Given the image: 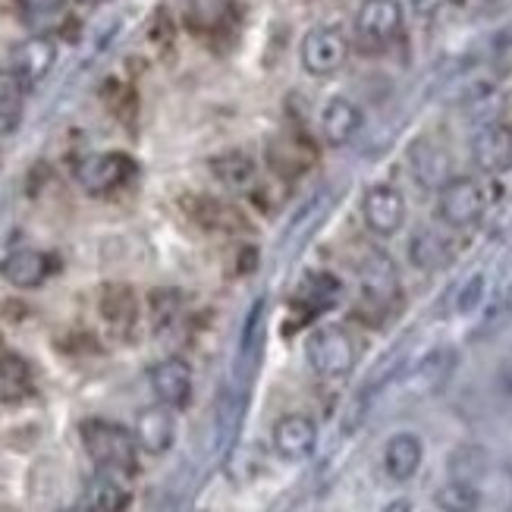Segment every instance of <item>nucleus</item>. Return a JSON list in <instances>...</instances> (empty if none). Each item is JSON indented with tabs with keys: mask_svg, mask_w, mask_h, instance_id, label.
I'll list each match as a JSON object with an SVG mask.
<instances>
[{
	"mask_svg": "<svg viewBox=\"0 0 512 512\" xmlns=\"http://www.w3.org/2000/svg\"><path fill=\"white\" fill-rule=\"evenodd\" d=\"M82 443H85V453L92 456L98 469L123 472V475L136 472L139 440L123 425H114V421H104V418H88L82 425Z\"/></svg>",
	"mask_w": 512,
	"mask_h": 512,
	"instance_id": "1",
	"label": "nucleus"
},
{
	"mask_svg": "<svg viewBox=\"0 0 512 512\" xmlns=\"http://www.w3.org/2000/svg\"><path fill=\"white\" fill-rule=\"evenodd\" d=\"M355 355H359L355 352V340L349 337L346 327L337 324L318 327L305 343V359L311 371L330 377V381L333 377H346L355 368Z\"/></svg>",
	"mask_w": 512,
	"mask_h": 512,
	"instance_id": "2",
	"label": "nucleus"
},
{
	"mask_svg": "<svg viewBox=\"0 0 512 512\" xmlns=\"http://www.w3.org/2000/svg\"><path fill=\"white\" fill-rule=\"evenodd\" d=\"M299 57L308 76H333L349 57V41L337 26H315L305 32Z\"/></svg>",
	"mask_w": 512,
	"mask_h": 512,
	"instance_id": "3",
	"label": "nucleus"
},
{
	"mask_svg": "<svg viewBox=\"0 0 512 512\" xmlns=\"http://www.w3.org/2000/svg\"><path fill=\"white\" fill-rule=\"evenodd\" d=\"M403 32V4L399 0H365L355 13V35L365 48H387Z\"/></svg>",
	"mask_w": 512,
	"mask_h": 512,
	"instance_id": "4",
	"label": "nucleus"
},
{
	"mask_svg": "<svg viewBox=\"0 0 512 512\" xmlns=\"http://www.w3.org/2000/svg\"><path fill=\"white\" fill-rule=\"evenodd\" d=\"M136 173V164L132 158L120 151H104V154H88L76 164V180L85 192L92 195H104V192H114L120 186L129 183V176Z\"/></svg>",
	"mask_w": 512,
	"mask_h": 512,
	"instance_id": "5",
	"label": "nucleus"
},
{
	"mask_svg": "<svg viewBox=\"0 0 512 512\" xmlns=\"http://www.w3.org/2000/svg\"><path fill=\"white\" fill-rule=\"evenodd\" d=\"M487 208V195H484V186L472 176H456L447 186L440 189V217L447 220L450 227H472L481 220Z\"/></svg>",
	"mask_w": 512,
	"mask_h": 512,
	"instance_id": "6",
	"label": "nucleus"
},
{
	"mask_svg": "<svg viewBox=\"0 0 512 512\" xmlns=\"http://www.w3.org/2000/svg\"><path fill=\"white\" fill-rule=\"evenodd\" d=\"M362 217L371 233L393 236L406 224V198L393 186H371L362 198Z\"/></svg>",
	"mask_w": 512,
	"mask_h": 512,
	"instance_id": "7",
	"label": "nucleus"
},
{
	"mask_svg": "<svg viewBox=\"0 0 512 512\" xmlns=\"http://www.w3.org/2000/svg\"><path fill=\"white\" fill-rule=\"evenodd\" d=\"M151 390L158 403L170 409H186L192 399V368L183 359H164L148 371Z\"/></svg>",
	"mask_w": 512,
	"mask_h": 512,
	"instance_id": "8",
	"label": "nucleus"
},
{
	"mask_svg": "<svg viewBox=\"0 0 512 512\" xmlns=\"http://www.w3.org/2000/svg\"><path fill=\"white\" fill-rule=\"evenodd\" d=\"M129 503H132L129 475H123V472L98 469L92 475V481L85 484V494H82L85 512H126Z\"/></svg>",
	"mask_w": 512,
	"mask_h": 512,
	"instance_id": "9",
	"label": "nucleus"
},
{
	"mask_svg": "<svg viewBox=\"0 0 512 512\" xmlns=\"http://www.w3.org/2000/svg\"><path fill=\"white\" fill-rule=\"evenodd\" d=\"M472 158L484 173L512 170V132L506 123H487L472 139Z\"/></svg>",
	"mask_w": 512,
	"mask_h": 512,
	"instance_id": "10",
	"label": "nucleus"
},
{
	"mask_svg": "<svg viewBox=\"0 0 512 512\" xmlns=\"http://www.w3.org/2000/svg\"><path fill=\"white\" fill-rule=\"evenodd\" d=\"M180 208L186 211V217L192 220V224L205 227V230H217V233H242V230H246V220H242V214L227 202H217V198L183 195Z\"/></svg>",
	"mask_w": 512,
	"mask_h": 512,
	"instance_id": "11",
	"label": "nucleus"
},
{
	"mask_svg": "<svg viewBox=\"0 0 512 512\" xmlns=\"http://www.w3.org/2000/svg\"><path fill=\"white\" fill-rule=\"evenodd\" d=\"M318 447V428L308 415H283L274 425V450L289 459L299 462L308 459Z\"/></svg>",
	"mask_w": 512,
	"mask_h": 512,
	"instance_id": "12",
	"label": "nucleus"
},
{
	"mask_svg": "<svg viewBox=\"0 0 512 512\" xmlns=\"http://www.w3.org/2000/svg\"><path fill=\"white\" fill-rule=\"evenodd\" d=\"M136 440L139 447L151 456H161L173 447L176 440V418L173 409L158 403V406H148L142 409L139 421H136Z\"/></svg>",
	"mask_w": 512,
	"mask_h": 512,
	"instance_id": "13",
	"label": "nucleus"
},
{
	"mask_svg": "<svg viewBox=\"0 0 512 512\" xmlns=\"http://www.w3.org/2000/svg\"><path fill=\"white\" fill-rule=\"evenodd\" d=\"M54 60H57V44L48 35H35L13 51V73H19V79L32 88L51 73Z\"/></svg>",
	"mask_w": 512,
	"mask_h": 512,
	"instance_id": "14",
	"label": "nucleus"
},
{
	"mask_svg": "<svg viewBox=\"0 0 512 512\" xmlns=\"http://www.w3.org/2000/svg\"><path fill=\"white\" fill-rule=\"evenodd\" d=\"M362 107L349 98H330L321 110V136L327 145H346L362 129Z\"/></svg>",
	"mask_w": 512,
	"mask_h": 512,
	"instance_id": "15",
	"label": "nucleus"
},
{
	"mask_svg": "<svg viewBox=\"0 0 512 512\" xmlns=\"http://www.w3.org/2000/svg\"><path fill=\"white\" fill-rule=\"evenodd\" d=\"M51 271H54L51 258L44 255V252H35V249L10 252L4 261H0V277H4L16 289H35V286H41L44 280H48Z\"/></svg>",
	"mask_w": 512,
	"mask_h": 512,
	"instance_id": "16",
	"label": "nucleus"
},
{
	"mask_svg": "<svg viewBox=\"0 0 512 512\" xmlns=\"http://www.w3.org/2000/svg\"><path fill=\"white\" fill-rule=\"evenodd\" d=\"M409 164H412V173L421 186L428 189H443L450 183V158L447 151L437 148L431 139H418L412 148H409Z\"/></svg>",
	"mask_w": 512,
	"mask_h": 512,
	"instance_id": "17",
	"label": "nucleus"
},
{
	"mask_svg": "<svg viewBox=\"0 0 512 512\" xmlns=\"http://www.w3.org/2000/svg\"><path fill=\"white\" fill-rule=\"evenodd\" d=\"M421 459H425V447L421 440L409 431L393 434L384 447V469L393 481H409L421 469Z\"/></svg>",
	"mask_w": 512,
	"mask_h": 512,
	"instance_id": "18",
	"label": "nucleus"
},
{
	"mask_svg": "<svg viewBox=\"0 0 512 512\" xmlns=\"http://www.w3.org/2000/svg\"><path fill=\"white\" fill-rule=\"evenodd\" d=\"M362 289H365V299L381 308L396 299L399 280H396V267L387 255H381V252L368 255V261L362 267Z\"/></svg>",
	"mask_w": 512,
	"mask_h": 512,
	"instance_id": "19",
	"label": "nucleus"
},
{
	"mask_svg": "<svg viewBox=\"0 0 512 512\" xmlns=\"http://www.w3.org/2000/svg\"><path fill=\"white\" fill-rule=\"evenodd\" d=\"M35 390L32 368L26 359H19L13 352L0 355V406H19L22 399H29Z\"/></svg>",
	"mask_w": 512,
	"mask_h": 512,
	"instance_id": "20",
	"label": "nucleus"
},
{
	"mask_svg": "<svg viewBox=\"0 0 512 512\" xmlns=\"http://www.w3.org/2000/svg\"><path fill=\"white\" fill-rule=\"evenodd\" d=\"M98 308H101V318L114 330H129L132 324H136V318H139V299L123 283L104 286Z\"/></svg>",
	"mask_w": 512,
	"mask_h": 512,
	"instance_id": "21",
	"label": "nucleus"
},
{
	"mask_svg": "<svg viewBox=\"0 0 512 512\" xmlns=\"http://www.w3.org/2000/svg\"><path fill=\"white\" fill-rule=\"evenodd\" d=\"M311 161H315V151H311V145L299 136H280L267 145V164L283 176H296V173L308 170Z\"/></svg>",
	"mask_w": 512,
	"mask_h": 512,
	"instance_id": "22",
	"label": "nucleus"
},
{
	"mask_svg": "<svg viewBox=\"0 0 512 512\" xmlns=\"http://www.w3.org/2000/svg\"><path fill=\"white\" fill-rule=\"evenodd\" d=\"M26 92L29 85L19 79V73L0 70V136L16 132L22 120V107H26Z\"/></svg>",
	"mask_w": 512,
	"mask_h": 512,
	"instance_id": "23",
	"label": "nucleus"
},
{
	"mask_svg": "<svg viewBox=\"0 0 512 512\" xmlns=\"http://www.w3.org/2000/svg\"><path fill=\"white\" fill-rule=\"evenodd\" d=\"M453 365H456V355L450 349H434L431 355L421 359V365L415 368L412 374V387L418 393H434L447 384V377L453 374Z\"/></svg>",
	"mask_w": 512,
	"mask_h": 512,
	"instance_id": "24",
	"label": "nucleus"
},
{
	"mask_svg": "<svg viewBox=\"0 0 512 512\" xmlns=\"http://www.w3.org/2000/svg\"><path fill=\"white\" fill-rule=\"evenodd\" d=\"M211 170L224 186L246 189V186H252L258 167H255V161L249 158L246 151H224V154H217V158L211 161Z\"/></svg>",
	"mask_w": 512,
	"mask_h": 512,
	"instance_id": "25",
	"label": "nucleus"
},
{
	"mask_svg": "<svg viewBox=\"0 0 512 512\" xmlns=\"http://www.w3.org/2000/svg\"><path fill=\"white\" fill-rule=\"evenodd\" d=\"M340 299V280L333 274H308L299 286V305H305V315L315 311H327L333 302Z\"/></svg>",
	"mask_w": 512,
	"mask_h": 512,
	"instance_id": "26",
	"label": "nucleus"
},
{
	"mask_svg": "<svg viewBox=\"0 0 512 512\" xmlns=\"http://www.w3.org/2000/svg\"><path fill=\"white\" fill-rule=\"evenodd\" d=\"M264 337H267V299H258L249 308L246 324H242V333H239V359L255 365L264 346Z\"/></svg>",
	"mask_w": 512,
	"mask_h": 512,
	"instance_id": "27",
	"label": "nucleus"
},
{
	"mask_svg": "<svg viewBox=\"0 0 512 512\" xmlns=\"http://www.w3.org/2000/svg\"><path fill=\"white\" fill-rule=\"evenodd\" d=\"M434 503H437L440 512H478L481 494H478V487L472 481L453 478V481H447L434 494Z\"/></svg>",
	"mask_w": 512,
	"mask_h": 512,
	"instance_id": "28",
	"label": "nucleus"
},
{
	"mask_svg": "<svg viewBox=\"0 0 512 512\" xmlns=\"http://www.w3.org/2000/svg\"><path fill=\"white\" fill-rule=\"evenodd\" d=\"M409 258L415 267H421V271H437V267H443V261L450 258L447 252V239L431 233V230H421L412 236V246H409Z\"/></svg>",
	"mask_w": 512,
	"mask_h": 512,
	"instance_id": "29",
	"label": "nucleus"
},
{
	"mask_svg": "<svg viewBox=\"0 0 512 512\" xmlns=\"http://www.w3.org/2000/svg\"><path fill=\"white\" fill-rule=\"evenodd\" d=\"M183 299L176 289H154V293L148 296V308H151V321L154 327H167L173 318H176V311H180Z\"/></svg>",
	"mask_w": 512,
	"mask_h": 512,
	"instance_id": "30",
	"label": "nucleus"
},
{
	"mask_svg": "<svg viewBox=\"0 0 512 512\" xmlns=\"http://www.w3.org/2000/svg\"><path fill=\"white\" fill-rule=\"evenodd\" d=\"M484 286H487L484 274L469 277V283H465V286L459 289V299H456L459 315H472V311L481 305V299H484Z\"/></svg>",
	"mask_w": 512,
	"mask_h": 512,
	"instance_id": "31",
	"label": "nucleus"
},
{
	"mask_svg": "<svg viewBox=\"0 0 512 512\" xmlns=\"http://www.w3.org/2000/svg\"><path fill=\"white\" fill-rule=\"evenodd\" d=\"M16 4L29 16H51L66 7V0H16Z\"/></svg>",
	"mask_w": 512,
	"mask_h": 512,
	"instance_id": "32",
	"label": "nucleus"
},
{
	"mask_svg": "<svg viewBox=\"0 0 512 512\" xmlns=\"http://www.w3.org/2000/svg\"><path fill=\"white\" fill-rule=\"evenodd\" d=\"M409 4H412L415 16H421V19H431L434 13H440L443 7H447L450 0H409Z\"/></svg>",
	"mask_w": 512,
	"mask_h": 512,
	"instance_id": "33",
	"label": "nucleus"
},
{
	"mask_svg": "<svg viewBox=\"0 0 512 512\" xmlns=\"http://www.w3.org/2000/svg\"><path fill=\"white\" fill-rule=\"evenodd\" d=\"M497 315H500V321L503 324H512V286L503 293V299H500V308H497Z\"/></svg>",
	"mask_w": 512,
	"mask_h": 512,
	"instance_id": "34",
	"label": "nucleus"
},
{
	"mask_svg": "<svg viewBox=\"0 0 512 512\" xmlns=\"http://www.w3.org/2000/svg\"><path fill=\"white\" fill-rule=\"evenodd\" d=\"M384 512H412V503L409 500H393L384 506Z\"/></svg>",
	"mask_w": 512,
	"mask_h": 512,
	"instance_id": "35",
	"label": "nucleus"
},
{
	"mask_svg": "<svg viewBox=\"0 0 512 512\" xmlns=\"http://www.w3.org/2000/svg\"><path fill=\"white\" fill-rule=\"evenodd\" d=\"M79 4H88V7H95V4H104V0H79Z\"/></svg>",
	"mask_w": 512,
	"mask_h": 512,
	"instance_id": "36",
	"label": "nucleus"
},
{
	"mask_svg": "<svg viewBox=\"0 0 512 512\" xmlns=\"http://www.w3.org/2000/svg\"><path fill=\"white\" fill-rule=\"evenodd\" d=\"M63 512H85V509H63Z\"/></svg>",
	"mask_w": 512,
	"mask_h": 512,
	"instance_id": "37",
	"label": "nucleus"
}]
</instances>
